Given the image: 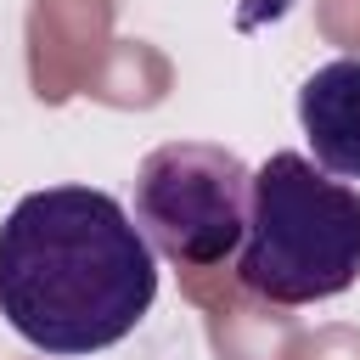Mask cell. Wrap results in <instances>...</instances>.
Returning <instances> with one entry per match:
<instances>
[{
  "label": "cell",
  "mask_w": 360,
  "mask_h": 360,
  "mask_svg": "<svg viewBox=\"0 0 360 360\" xmlns=\"http://www.w3.org/2000/svg\"><path fill=\"white\" fill-rule=\"evenodd\" d=\"M253 169L214 141H163L135 169V225L146 242L191 270L225 264L242 248Z\"/></svg>",
  "instance_id": "3957f363"
},
{
  "label": "cell",
  "mask_w": 360,
  "mask_h": 360,
  "mask_svg": "<svg viewBox=\"0 0 360 360\" xmlns=\"http://www.w3.org/2000/svg\"><path fill=\"white\" fill-rule=\"evenodd\" d=\"M158 298V248L96 186H45L0 219V315L45 354L124 343Z\"/></svg>",
  "instance_id": "6da1fadb"
},
{
  "label": "cell",
  "mask_w": 360,
  "mask_h": 360,
  "mask_svg": "<svg viewBox=\"0 0 360 360\" xmlns=\"http://www.w3.org/2000/svg\"><path fill=\"white\" fill-rule=\"evenodd\" d=\"M236 276L281 309L349 292L360 276V191L304 152H270L253 169Z\"/></svg>",
  "instance_id": "7a4b0ae2"
},
{
  "label": "cell",
  "mask_w": 360,
  "mask_h": 360,
  "mask_svg": "<svg viewBox=\"0 0 360 360\" xmlns=\"http://www.w3.org/2000/svg\"><path fill=\"white\" fill-rule=\"evenodd\" d=\"M298 124L326 174L360 180V56H332L298 84Z\"/></svg>",
  "instance_id": "277c9868"
}]
</instances>
